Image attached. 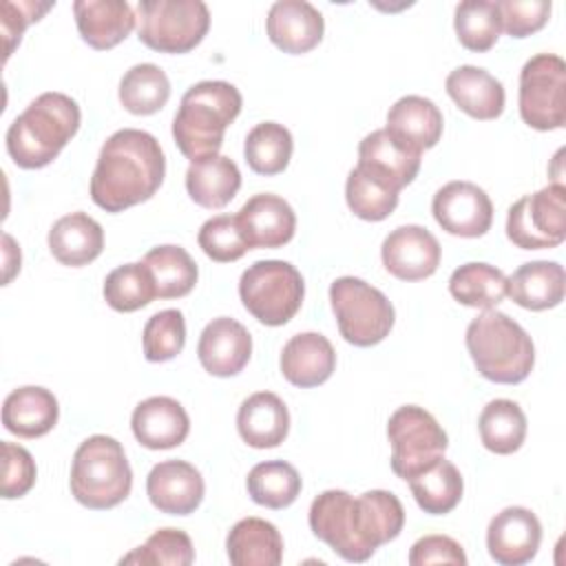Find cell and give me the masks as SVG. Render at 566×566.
<instances>
[{"mask_svg":"<svg viewBox=\"0 0 566 566\" xmlns=\"http://www.w3.org/2000/svg\"><path fill=\"white\" fill-rule=\"evenodd\" d=\"M310 528L347 562H367L378 546L396 539L405 526V509L391 491L371 489L352 497L329 489L310 506Z\"/></svg>","mask_w":566,"mask_h":566,"instance_id":"1","label":"cell"},{"mask_svg":"<svg viewBox=\"0 0 566 566\" xmlns=\"http://www.w3.org/2000/svg\"><path fill=\"white\" fill-rule=\"evenodd\" d=\"M166 157L159 142L139 128L113 133L91 177V199L106 212H124L148 201L161 186Z\"/></svg>","mask_w":566,"mask_h":566,"instance_id":"2","label":"cell"},{"mask_svg":"<svg viewBox=\"0 0 566 566\" xmlns=\"http://www.w3.org/2000/svg\"><path fill=\"white\" fill-rule=\"evenodd\" d=\"M82 122L73 97L49 91L38 95L9 126L7 153L15 166L35 170L49 166L75 137Z\"/></svg>","mask_w":566,"mask_h":566,"instance_id":"3","label":"cell"},{"mask_svg":"<svg viewBox=\"0 0 566 566\" xmlns=\"http://www.w3.org/2000/svg\"><path fill=\"white\" fill-rule=\"evenodd\" d=\"M241 93L223 80L192 84L172 119V139L184 157L199 161L219 155L226 128L241 113Z\"/></svg>","mask_w":566,"mask_h":566,"instance_id":"4","label":"cell"},{"mask_svg":"<svg viewBox=\"0 0 566 566\" xmlns=\"http://www.w3.org/2000/svg\"><path fill=\"white\" fill-rule=\"evenodd\" d=\"M464 343L478 374L491 382L517 385L535 365V345L526 329L495 307L469 323Z\"/></svg>","mask_w":566,"mask_h":566,"instance_id":"5","label":"cell"},{"mask_svg":"<svg viewBox=\"0 0 566 566\" xmlns=\"http://www.w3.org/2000/svg\"><path fill=\"white\" fill-rule=\"evenodd\" d=\"M71 493L93 511H106L122 504L133 489V471L124 447L104 433L86 438L71 462Z\"/></svg>","mask_w":566,"mask_h":566,"instance_id":"6","label":"cell"},{"mask_svg":"<svg viewBox=\"0 0 566 566\" xmlns=\"http://www.w3.org/2000/svg\"><path fill=\"white\" fill-rule=\"evenodd\" d=\"M243 307L263 325L279 327L294 318L305 296L301 272L279 259L252 263L239 279Z\"/></svg>","mask_w":566,"mask_h":566,"instance_id":"7","label":"cell"},{"mask_svg":"<svg viewBox=\"0 0 566 566\" xmlns=\"http://www.w3.org/2000/svg\"><path fill=\"white\" fill-rule=\"evenodd\" d=\"M329 303L340 336L356 347L382 343L396 321L391 301L356 276H340L329 285Z\"/></svg>","mask_w":566,"mask_h":566,"instance_id":"8","label":"cell"},{"mask_svg":"<svg viewBox=\"0 0 566 566\" xmlns=\"http://www.w3.org/2000/svg\"><path fill=\"white\" fill-rule=\"evenodd\" d=\"M210 29V11L201 0H139L137 38L159 53H188Z\"/></svg>","mask_w":566,"mask_h":566,"instance_id":"9","label":"cell"},{"mask_svg":"<svg viewBox=\"0 0 566 566\" xmlns=\"http://www.w3.org/2000/svg\"><path fill=\"white\" fill-rule=\"evenodd\" d=\"M520 117L535 130L566 124V64L555 53H537L520 71Z\"/></svg>","mask_w":566,"mask_h":566,"instance_id":"10","label":"cell"},{"mask_svg":"<svg viewBox=\"0 0 566 566\" xmlns=\"http://www.w3.org/2000/svg\"><path fill=\"white\" fill-rule=\"evenodd\" d=\"M387 438L391 444V471L402 480L442 458L449 447L444 429L418 405H402L389 416Z\"/></svg>","mask_w":566,"mask_h":566,"instance_id":"11","label":"cell"},{"mask_svg":"<svg viewBox=\"0 0 566 566\" xmlns=\"http://www.w3.org/2000/svg\"><path fill=\"white\" fill-rule=\"evenodd\" d=\"M506 237L522 250L557 248L566 239V186L548 184L520 197L509 208Z\"/></svg>","mask_w":566,"mask_h":566,"instance_id":"12","label":"cell"},{"mask_svg":"<svg viewBox=\"0 0 566 566\" xmlns=\"http://www.w3.org/2000/svg\"><path fill=\"white\" fill-rule=\"evenodd\" d=\"M431 212L438 226L464 239H475L489 232L493 223V203L489 195L471 181H449L433 195Z\"/></svg>","mask_w":566,"mask_h":566,"instance_id":"13","label":"cell"},{"mask_svg":"<svg viewBox=\"0 0 566 566\" xmlns=\"http://www.w3.org/2000/svg\"><path fill=\"white\" fill-rule=\"evenodd\" d=\"M440 243L422 226L407 223L391 230L380 248L385 270L400 281L429 279L440 265Z\"/></svg>","mask_w":566,"mask_h":566,"instance_id":"14","label":"cell"},{"mask_svg":"<svg viewBox=\"0 0 566 566\" xmlns=\"http://www.w3.org/2000/svg\"><path fill=\"white\" fill-rule=\"evenodd\" d=\"M542 542V524L537 515L524 506L502 509L486 528V548L491 559L502 566H522L537 555Z\"/></svg>","mask_w":566,"mask_h":566,"instance_id":"15","label":"cell"},{"mask_svg":"<svg viewBox=\"0 0 566 566\" xmlns=\"http://www.w3.org/2000/svg\"><path fill=\"white\" fill-rule=\"evenodd\" d=\"M150 504L168 515H190L201 504L206 484L190 462L164 460L155 464L146 478Z\"/></svg>","mask_w":566,"mask_h":566,"instance_id":"16","label":"cell"},{"mask_svg":"<svg viewBox=\"0 0 566 566\" xmlns=\"http://www.w3.org/2000/svg\"><path fill=\"white\" fill-rule=\"evenodd\" d=\"M197 356L208 374L219 378L237 376L252 356V336L234 318H212L199 336Z\"/></svg>","mask_w":566,"mask_h":566,"instance_id":"17","label":"cell"},{"mask_svg":"<svg viewBox=\"0 0 566 566\" xmlns=\"http://www.w3.org/2000/svg\"><path fill=\"white\" fill-rule=\"evenodd\" d=\"M422 153L398 142L387 128L371 130L358 144V164L394 190L409 186L420 170Z\"/></svg>","mask_w":566,"mask_h":566,"instance_id":"18","label":"cell"},{"mask_svg":"<svg viewBox=\"0 0 566 566\" xmlns=\"http://www.w3.org/2000/svg\"><path fill=\"white\" fill-rule=\"evenodd\" d=\"M270 42L290 55H301L318 46L325 22L321 11L305 0H279L265 18Z\"/></svg>","mask_w":566,"mask_h":566,"instance_id":"19","label":"cell"},{"mask_svg":"<svg viewBox=\"0 0 566 566\" xmlns=\"http://www.w3.org/2000/svg\"><path fill=\"white\" fill-rule=\"evenodd\" d=\"M237 221L250 248H283L292 241L296 230L292 206L272 192L250 197L237 212Z\"/></svg>","mask_w":566,"mask_h":566,"instance_id":"20","label":"cell"},{"mask_svg":"<svg viewBox=\"0 0 566 566\" xmlns=\"http://www.w3.org/2000/svg\"><path fill=\"white\" fill-rule=\"evenodd\" d=\"M130 427L142 447L159 451L179 447L188 438L190 418L175 398L153 396L135 407Z\"/></svg>","mask_w":566,"mask_h":566,"instance_id":"21","label":"cell"},{"mask_svg":"<svg viewBox=\"0 0 566 566\" xmlns=\"http://www.w3.org/2000/svg\"><path fill=\"white\" fill-rule=\"evenodd\" d=\"M283 378L301 389L323 385L336 369V352L318 332L294 334L281 352Z\"/></svg>","mask_w":566,"mask_h":566,"instance_id":"22","label":"cell"},{"mask_svg":"<svg viewBox=\"0 0 566 566\" xmlns=\"http://www.w3.org/2000/svg\"><path fill=\"white\" fill-rule=\"evenodd\" d=\"M73 15L82 40L95 51H108L124 42L137 22L126 0H77Z\"/></svg>","mask_w":566,"mask_h":566,"instance_id":"23","label":"cell"},{"mask_svg":"<svg viewBox=\"0 0 566 566\" xmlns=\"http://www.w3.org/2000/svg\"><path fill=\"white\" fill-rule=\"evenodd\" d=\"M444 88L455 106L473 119L491 122L504 111V86L486 69L473 64L458 66L447 75Z\"/></svg>","mask_w":566,"mask_h":566,"instance_id":"24","label":"cell"},{"mask_svg":"<svg viewBox=\"0 0 566 566\" xmlns=\"http://www.w3.org/2000/svg\"><path fill=\"white\" fill-rule=\"evenodd\" d=\"M60 418L57 398L38 385H24L13 389L2 405V424L18 438H42Z\"/></svg>","mask_w":566,"mask_h":566,"instance_id":"25","label":"cell"},{"mask_svg":"<svg viewBox=\"0 0 566 566\" xmlns=\"http://www.w3.org/2000/svg\"><path fill=\"white\" fill-rule=\"evenodd\" d=\"M237 429L241 440L254 449L279 447L290 431V411L272 391L248 396L237 411Z\"/></svg>","mask_w":566,"mask_h":566,"instance_id":"26","label":"cell"},{"mask_svg":"<svg viewBox=\"0 0 566 566\" xmlns=\"http://www.w3.org/2000/svg\"><path fill=\"white\" fill-rule=\"evenodd\" d=\"M442 113L422 95H405L387 113V130L413 150H429L442 137Z\"/></svg>","mask_w":566,"mask_h":566,"instance_id":"27","label":"cell"},{"mask_svg":"<svg viewBox=\"0 0 566 566\" xmlns=\"http://www.w3.org/2000/svg\"><path fill=\"white\" fill-rule=\"evenodd\" d=\"M51 254L69 268H82L95 261L104 250V230L86 212L60 217L49 230Z\"/></svg>","mask_w":566,"mask_h":566,"instance_id":"28","label":"cell"},{"mask_svg":"<svg viewBox=\"0 0 566 566\" xmlns=\"http://www.w3.org/2000/svg\"><path fill=\"white\" fill-rule=\"evenodd\" d=\"M564 268L557 261H528L506 279V294L524 310L542 312L564 301Z\"/></svg>","mask_w":566,"mask_h":566,"instance_id":"29","label":"cell"},{"mask_svg":"<svg viewBox=\"0 0 566 566\" xmlns=\"http://www.w3.org/2000/svg\"><path fill=\"white\" fill-rule=\"evenodd\" d=\"M241 188L239 166L226 155H212L190 161L186 170V190L190 199L208 210L228 206Z\"/></svg>","mask_w":566,"mask_h":566,"instance_id":"30","label":"cell"},{"mask_svg":"<svg viewBox=\"0 0 566 566\" xmlns=\"http://www.w3.org/2000/svg\"><path fill=\"white\" fill-rule=\"evenodd\" d=\"M226 551L234 566H279L283 559V537L272 522L243 517L230 528Z\"/></svg>","mask_w":566,"mask_h":566,"instance_id":"31","label":"cell"},{"mask_svg":"<svg viewBox=\"0 0 566 566\" xmlns=\"http://www.w3.org/2000/svg\"><path fill=\"white\" fill-rule=\"evenodd\" d=\"M407 482L416 504L429 515L451 513L460 504L464 491L458 467L444 455L411 475Z\"/></svg>","mask_w":566,"mask_h":566,"instance_id":"32","label":"cell"},{"mask_svg":"<svg viewBox=\"0 0 566 566\" xmlns=\"http://www.w3.org/2000/svg\"><path fill=\"white\" fill-rule=\"evenodd\" d=\"M478 431L484 449L497 455L515 453L526 438V416L522 407L509 398L486 402L478 418Z\"/></svg>","mask_w":566,"mask_h":566,"instance_id":"33","label":"cell"},{"mask_svg":"<svg viewBox=\"0 0 566 566\" xmlns=\"http://www.w3.org/2000/svg\"><path fill=\"white\" fill-rule=\"evenodd\" d=\"M142 263L150 270L159 298H181L199 279L197 263L179 245H157L144 254Z\"/></svg>","mask_w":566,"mask_h":566,"instance_id":"34","label":"cell"},{"mask_svg":"<svg viewBox=\"0 0 566 566\" xmlns=\"http://www.w3.org/2000/svg\"><path fill=\"white\" fill-rule=\"evenodd\" d=\"M449 292L460 305L493 310L506 296V276L495 265L471 261L453 270Z\"/></svg>","mask_w":566,"mask_h":566,"instance_id":"35","label":"cell"},{"mask_svg":"<svg viewBox=\"0 0 566 566\" xmlns=\"http://www.w3.org/2000/svg\"><path fill=\"white\" fill-rule=\"evenodd\" d=\"M168 97L170 82L157 64H135L119 80V102L133 115H153L166 106Z\"/></svg>","mask_w":566,"mask_h":566,"instance_id":"36","label":"cell"},{"mask_svg":"<svg viewBox=\"0 0 566 566\" xmlns=\"http://www.w3.org/2000/svg\"><path fill=\"white\" fill-rule=\"evenodd\" d=\"M294 150V142L290 130L276 122H261L256 124L243 144L245 164L256 175H279L287 168L290 157Z\"/></svg>","mask_w":566,"mask_h":566,"instance_id":"37","label":"cell"},{"mask_svg":"<svg viewBox=\"0 0 566 566\" xmlns=\"http://www.w3.org/2000/svg\"><path fill=\"white\" fill-rule=\"evenodd\" d=\"M245 486L256 504L268 509H285L301 493V475L285 460H265L250 469Z\"/></svg>","mask_w":566,"mask_h":566,"instance_id":"38","label":"cell"},{"mask_svg":"<svg viewBox=\"0 0 566 566\" xmlns=\"http://www.w3.org/2000/svg\"><path fill=\"white\" fill-rule=\"evenodd\" d=\"M398 190L374 177L360 166H354L347 175L345 199L349 210L365 221H382L398 206Z\"/></svg>","mask_w":566,"mask_h":566,"instance_id":"39","label":"cell"},{"mask_svg":"<svg viewBox=\"0 0 566 566\" xmlns=\"http://www.w3.org/2000/svg\"><path fill=\"white\" fill-rule=\"evenodd\" d=\"M453 29L460 44L473 53H484L495 46L502 22L497 4L491 0H464L455 7Z\"/></svg>","mask_w":566,"mask_h":566,"instance_id":"40","label":"cell"},{"mask_svg":"<svg viewBox=\"0 0 566 566\" xmlns=\"http://www.w3.org/2000/svg\"><path fill=\"white\" fill-rule=\"evenodd\" d=\"M104 298L115 312H137L157 298L150 270L139 263H124L108 272L104 281Z\"/></svg>","mask_w":566,"mask_h":566,"instance_id":"41","label":"cell"},{"mask_svg":"<svg viewBox=\"0 0 566 566\" xmlns=\"http://www.w3.org/2000/svg\"><path fill=\"white\" fill-rule=\"evenodd\" d=\"M144 356L150 363H166L181 354L186 345V321L179 310H161L153 314L142 334Z\"/></svg>","mask_w":566,"mask_h":566,"instance_id":"42","label":"cell"},{"mask_svg":"<svg viewBox=\"0 0 566 566\" xmlns=\"http://www.w3.org/2000/svg\"><path fill=\"white\" fill-rule=\"evenodd\" d=\"M122 564H170V566H188L195 562V548L188 533L179 528H159L155 531L144 546H137L128 555L119 559Z\"/></svg>","mask_w":566,"mask_h":566,"instance_id":"43","label":"cell"},{"mask_svg":"<svg viewBox=\"0 0 566 566\" xmlns=\"http://www.w3.org/2000/svg\"><path fill=\"white\" fill-rule=\"evenodd\" d=\"M197 243L203 254L217 263L239 261L250 248L237 214H217L208 219L197 234Z\"/></svg>","mask_w":566,"mask_h":566,"instance_id":"44","label":"cell"},{"mask_svg":"<svg viewBox=\"0 0 566 566\" xmlns=\"http://www.w3.org/2000/svg\"><path fill=\"white\" fill-rule=\"evenodd\" d=\"M495 4L500 11L502 31H506L511 38L537 33L551 15L548 0H500Z\"/></svg>","mask_w":566,"mask_h":566,"instance_id":"45","label":"cell"},{"mask_svg":"<svg viewBox=\"0 0 566 566\" xmlns=\"http://www.w3.org/2000/svg\"><path fill=\"white\" fill-rule=\"evenodd\" d=\"M2 497L15 500L27 495L38 478L35 460L33 455L15 444V442H2Z\"/></svg>","mask_w":566,"mask_h":566,"instance_id":"46","label":"cell"},{"mask_svg":"<svg viewBox=\"0 0 566 566\" xmlns=\"http://www.w3.org/2000/svg\"><path fill=\"white\" fill-rule=\"evenodd\" d=\"M53 2H31V0H4L2 2V13H0V29L4 38V60L13 53V49L20 44L24 29L31 22H38Z\"/></svg>","mask_w":566,"mask_h":566,"instance_id":"47","label":"cell"},{"mask_svg":"<svg viewBox=\"0 0 566 566\" xmlns=\"http://www.w3.org/2000/svg\"><path fill=\"white\" fill-rule=\"evenodd\" d=\"M411 566H429V564H453L464 566L467 555L462 546L449 535H424L409 551Z\"/></svg>","mask_w":566,"mask_h":566,"instance_id":"48","label":"cell"},{"mask_svg":"<svg viewBox=\"0 0 566 566\" xmlns=\"http://www.w3.org/2000/svg\"><path fill=\"white\" fill-rule=\"evenodd\" d=\"M2 243H4V285H7L13 279V274L20 272V248L7 232L2 234Z\"/></svg>","mask_w":566,"mask_h":566,"instance_id":"49","label":"cell"}]
</instances>
